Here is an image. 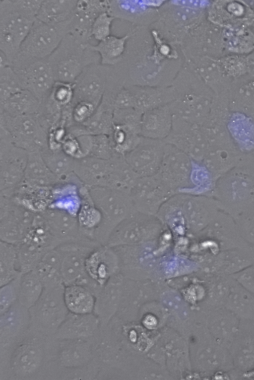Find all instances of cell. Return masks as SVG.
<instances>
[{
    "instance_id": "cell-10",
    "label": "cell",
    "mask_w": 254,
    "mask_h": 380,
    "mask_svg": "<svg viewBox=\"0 0 254 380\" xmlns=\"http://www.w3.org/2000/svg\"><path fill=\"white\" fill-rule=\"evenodd\" d=\"M97 244L90 241L79 240L64 243L57 247L62 255V280L66 286L83 285L86 279L89 278L86 270V260L98 246Z\"/></svg>"
},
{
    "instance_id": "cell-29",
    "label": "cell",
    "mask_w": 254,
    "mask_h": 380,
    "mask_svg": "<svg viewBox=\"0 0 254 380\" xmlns=\"http://www.w3.org/2000/svg\"><path fill=\"white\" fill-rule=\"evenodd\" d=\"M227 128L233 142L242 152H254V120L228 118Z\"/></svg>"
},
{
    "instance_id": "cell-43",
    "label": "cell",
    "mask_w": 254,
    "mask_h": 380,
    "mask_svg": "<svg viewBox=\"0 0 254 380\" xmlns=\"http://www.w3.org/2000/svg\"><path fill=\"white\" fill-rule=\"evenodd\" d=\"M233 218L241 237L251 246L254 245V214L242 215Z\"/></svg>"
},
{
    "instance_id": "cell-46",
    "label": "cell",
    "mask_w": 254,
    "mask_h": 380,
    "mask_svg": "<svg viewBox=\"0 0 254 380\" xmlns=\"http://www.w3.org/2000/svg\"><path fill=\"white\" fill-rule=\"evenodd\" d=\"M17 277L1 287L0 309L4 310L7 308L14 299L16 293L19 291L20 277Z\"/></svg>"
},
{
    "instance_id": "cell-9",
    "label": "cell",
    "mask_w": 254,
    "mask_h": 380,
    "mask_svg": "<svg viewBox=\"0 0 254 380\" xmlns=\"http://www.w3.org/2000/svg\"><path fill=\"white\" fill-rule=\"evenodd\" d=\"M36 215L12 198L0 196V241L18 244L31 228Z\"/></svg>"
},
{
    "instance_id": "cell-41",
    "label": "cell",
    "mask_w": 254,
    "mask_h": 380,
    "mask_svg": "<svg viewBox=\"0 0 254 380\" xmlns=\"http://www.w3.org/2000/svg\"><path fill=\"white\" fill-rule=\"evenodd\" d=\"M143 113L134 108L114 109V124L124 125L134 128L140 132V123Z\"/></svg>"
},
{
    "instance_id": "cell-19",
    "label": "cell",
    "mask_w": 254,
    "mask_h": 380,
    "mask_svg": "<svg viewBox=\"0 0 254 380\" xmlns=\"http://www.w3.org/2000/svg\"><path fill=\"white\" fill-rule=\"evenodd\" d=\"M129 93L131 107L142 113L169 104L176 98L174 87L126 85Z\"/></svg>"
},
{
    "instance_id": "cell-35",
    "label": "cell",
    "mask_w": 254,
    "mask_h": 380,
    "mask_svg": "<svg viewBox=\"0 0 254 380\" xmlns=\"http://www.w3.org/2000/svg\"><path fill=\"white\" fill-rule=\"evenodd\" d=\"M43 289L44 285L34 270L22 273L18 294L23 305L30 307L34 304L40 298Z\"/></svg>"
},
{
    "instance_id": "cell-7",
    "label": "cell",
    "mask_w": 254,
    "mask_h": 380,
    "mask_svg": "<svg viewBox=\"0 0 254 380\" xmlns=\"http://www.w3.org/2000/svg\"><path fill=\"white\" fill-rule=\"evenodd\" d=\"M36 19L12 10L6 0H0V51L11 66Z\"/></svg>"
},
{
    "instance_id": "cell-13",
    "label": "cell",
    "mask_w": 254,
    "mask_h": 380,
    "mask_svg": "<svg viewBox=\"0 0 254 380\" xmlns=\"http://www.w3.org/2000/svg\"><path fill=\"white\" fill-rule=\"evenodd\" d=\"M165 146L163 141L142 137L137 146L124 157L139 177L152 176L159 169Z\"/></svg>"
},
{
    "instance_id": "cell-3",
    "label": "cell",
    "mask_w": 254,
    "mask_h": 380,
    "mask_svg": "<svg viewBox=\"0 0 254 380\" xmlns=\"http://www.w3.org/2000/svg\"><path fill=\"white\" fill-rule=\"evenodd\" d=\"M68 33V20L51 25L36 19L11 67L21 68L34 61L48 59Z\"/></svg>"
},
{
    "instance_id": "cell-11",
    "label": "cell",
    "mask_w": 254,
    "mask_h": 380,
    "mask_svg": "<svg viewBox=\"0 0 254 380\" xmlns=\"http://www.w3.org/2000/svg\"><path fill=\"white\" fill-rule=\"evenodd\" d=\"M172 130L163 141L189 155L193 160L201 162L209 144L201 126L173 116Z\"/></svg>"
},
{
    "instance_id": "cell-38",
    "label": "cell",
    "mask_w": 254,
    "mask_h": 380,
    "mask_svg": "<svg viewBox=\"0 0 254 380\" xmlns=\"http://www.w3.org/2000/svg\"><path fill=\"white\" fill-rule=\"evenodd\" d=\"M115 154L109 136L89 135L87 156L110 159Z\"/></svg>"
},
{
    "instance_id": "cell-21",
    "label": "cell",
    "mask_w": 254,
    "mask_h": 380,
    "mask_svg": "<svg viewBox=\"0 0 254 380\" xmlns=\"http://www.w3.org/2000/svg\"><path fill=\"white\" fill-rule=\"evenodd\" d=\"M113 161L92 156L75 159L73 173L87 188L108 187Z\"/></svg>"
},
{
    "instance_id": "cell-28",
    "label": "cell",
    "mask_w": 254,
    "mask_h": 380,
    "mask_svg": "<svg viewBox=\"0 0 254 380\" xmlns=\"http://www.w3.org/2000/svg\"><path fill=\"white\" fill-rule=\"evenodd\" d=\"M62 255L56 247L46 252L33 270L44 287L63 283L61 274Z\"/></svg>"
},
{
    "instance_id": "cell-31",
    "label": "cell",
    "mask_w": 254,
    "mask_h": 380,
    "mask_svg": "<svg viewBox=\"0 0 254 380\" xmlns=\"http://www.w3.org/2000/svg\"><path fill=\"white\" fill-rule=\"evenodd\" d=\"M114 108L101 102L93 115L80 125L87 134L109 136L114 126Z\"/></svg>"
},
{
    "instance_id": "cell-39",
    "label": "cell",
    "mask_w": 254,
    "mask_h": 380,
    "mask_svg": "<svg viewBox=\"0 0 254 380\" xmlns=\"http://www.w3.org/2000/svg\"><path fill=\"white\" fill-rule=\"evenodd\" d=\"M62 327L64 335L78 336L88 334L93 329V317L86 314L71 317Z\"/></svg>"
},
{
    "instance_id": "cell-48",
    "label": "cell",
    "mask_w": 254,
    "mask_h": 380,
    "mask_svg": "<svg viewBox=\"0 0 254 380\" xmlns=\"http://www.w3.org/2000/svg\"><path fill=\"white\" fill-rule=\"evenodd\" d=\"M252 249H253V251L254 252V245L252 246Z\"/></svg>"
},
{
    "instance_id": "cell-32",
    "label": "cell",
    "mask_w": 254,
    "mask_h": 380,
    "mask_svg": "<svg viewBox=\"0 0 254 380\" xmlns=\"http://www.w3.org/2000/svg\"><path fill=\"white\" fill-rule=\"evenodd\" d=\"M40 152L48 168L61 181L73 173L76 159L66 154L62 148H48Z\"/></svg>"
},
{
    "instance_id": "cell-5",
    "label": "cell",
    "mask_w": 254,
    "mask_h": 380,
    "mask_svg": "<svg viewBox=\"0 0 254 380\" xmlns=\"http://www.w3.org/2000/svg\"><path fill=\"white\" fill-rule=\"evenodd\" d=\"M0 139L13 143L28 152L49 148V134L38 114L12 117L0 112Z\"/></svg>"
},
{
    "instance_id": "cell-40",
    "label": "cell",
    "mask_w": 254,
    "mask_h": 380,
    "mask_svg": "<svg viewBox=\"0 0 254 380\" xmlns=\"http://www.w3.org/2000/svg\"><path fill=\"white\" fill-rule=\"evenodd\" d=\"M74 95V83L56 81L48 97L64 109L71 104Z\"/></svg>"
},
{
    "instance_id": "cell-30",
    "label": "cell",
    "mask_w": 254,
    "mask_h": 380,
    "mask_svg": "<svg viewBox=\"0 0 254 380\" xmlns=\"http://www.w3.org/2000/svg\"><path fill=\"white\" fill-rule=\"evenodd\" d=\"M64 301L67 308L76 314H88L93 308V297L83 285L66 286L64 291Z\"/></svg>"
},
{
    "instance_id": "cell-34",
    "label": "cell",
    "mask_w": 254,
    "mask_h": 380,
    "mask_svg": "<svg viewBox=\"0 0 254 380\" xmlns=\"http://www.w3.org/2000/svg\"><path fill=\"white\" fill-rule=\"evenodd\" d=\"M22 274L17 265V252L15 244L0 241V286L10 282Z\"/></svg>"
},
{
    "instance_id": "cell-25",
    "label": "cell",
    "mask_w": 254,
    "mask_h": 380,
    "mask_svg": "<svg viewBox=\"0 0 254 380\" xmlns=\"http://www.w3.org/2000/svg\"><path fill=\"white\" fill-rule=\"evenodd\" d=\"M137 26L126 35L119 37L111 35L98 42L96 45L88 44L89 47L96 52L100 57V64L114 66L120 63L126 51L127 42L133 35Z\"/></svg>"
},
{
    "instance_id": "cell-20",
    "label": "cell",
    "mask_w": 254,
    "mask_h": 380,
    "mask_svg": "<svg viewBox=\"0 0 254 380\" xmlns=\"http://www.w3.org/2000/svg\"><path fill=\"white\" fill-rule=\"evenodd\" d=\"M52 235L60 245L72 241L86 240L81 235L77 217L66 212L48 208L40 214Z\"/></svg>"
},
{
    "instance_id": "cell-12",
    "label": "cell",
    "mask_w": 254,
    "mask_h": 380,
    "mask_svg": "<svg viewBox=\"0 0 254 380\" xmlns=\"http://www.w3.org/2000/svg\"><path fill=\"white\" fill-rule=\"evenodd\" d=\"M111 71V66L100 63L86 67L74 82L71 104L84 101L97 108L104 94Z\"/></svg>"
},
{
    "instance_id": "cell-14",
    "label": "cell",
    "mask_w": 254,
    "mask_h": 380,
    "mask_svg": "<svg viewBox=\"0 0 254 380\" xmlns=\"http://www.w3.org/2000/svg\"><path fill=\"white\" fill-rule=\"evenodd\" d=\"M166 0H109L107 12L115 18L130 21L138 27L151 25L158 19Z\"/></svg>"
},
{
    "instance_id": "cell-47",
    "label": "cell",
    "mask_w": 254,
    "mask_h": 380,
    "mask_svg": "<svg viewBox=\"0 0 254 380\" xmlns=\"http://www.w3.org/2000/svg\"><path fill=\"white\" fill-rule=\"evenodd\" d=\"M20 318L17 312L10 311L4 315L1 319V328L4 330L17 328L20 324Z\"/></svg>"
},
{
    "instance_id": "cell-1",
    "label": "cell",
    "mask_w": 254,
    "mask_h": 380,
    "mask_svg": "<svg viewBox=\"0 0 254 380\" xmlns=\"http://www.w3.org/2000/svg\"><path fill=\"white\" fill-rule=\"evenodd\" d=\"M214 198L233 218L254 214V152L245 154L234 168L216 181Z\"/></svg>"
},
{
    "instance_id": "cell-22",
    "label": "cell",
    "mask_w": 254,
    "mask_h": 380,
    "mask_svg": "<svg viewBox=\"0 0 254 380\" xmlns=\"http://www.w3.org/2000/svg\"><path fill=\"white\" fill-rule=\"evenodd\" d=\"M173 122L169 104L146 111L141 117L140 136L146 139L164 141L171 133Z\"/></svg>"
},
{
    "instance_id": "cell-17",
    "label": "cell",
    "mask_w": 254,
    "mask_h": 380,
    "mask_svg": "<svg viewBox=\"0 0 254 380\" xmlns=\"http://www.w3.org/2000/svg\"><path fill=\"white\" fill-rule=\"evenodd\" d=\"M193 160L187 154L165 144L162 160L157 172L163 182L179 184L191 176Z\"/></svg>"
},
{
    "instance_id": "cell-42",
    "label": "cell",
    "mask_w": 254,
    "mask_h": 380,
    "mask_svg": "<svg viewBox=\"0 0 254 380\" xmlns=\"http://www.w3.org/2000/svg\"><path fill=\"white\" fill-rule=\"evenodd\" d=\"M115 19L107 12L99 14L92 25L91 37L100 42L110 36L112 22Z\"/></svg>"
},
{
    "instance_id": "cell-2",
    "label": "cell",
    "mask_w": 254,
    "mask_h": 380,
    "mask_svg": "<svg viewBox=\"0 0 254 380\" xmlns=\"http://www.w3.org/2000/svg\"><path fill=\"white\" fill-rule=\"evenodd\" d=\"M88 44L82 43L69 34L64 36L48 58L56 81L74 83L86 67L100 63L99 55Z\"/></svg>"
},
{
    "instance_id": "cell-24",
    "label": "cell",
    "mask_w": 254,
    "mask_h": 380,
    "mask_svg": "<svg viewBox=\"0 0 254 380\" xmlns=\"http://www.w3.org/2000/svg\"><path fill=\"white\" fill-rule=\"evenodd\" d=\"M23 182L30 185L53 188L61 180L48 168L40 152H28Z\"/></svg>"
},
{
    "instance_id": "cell-27",
    "label": "cell",
    "mask_w": 254,
    "mask_h": 380,
    "mask_svg": "<svg viewBox=\"0 0 254 380\" xmlns=\"http://www.w3.org/2000/svg\"><path fill=\"white\" fill-rule=\"evenodd\" d=\"M40 107L41 102L31 92L22 89L0 103V112L12 117L33 115L39 113Z\"/></svg>"
},
{
    "instance_id": "cell-44",
    "label": "cell",
    "mask_w": 254,
    "mask_h": 380,
    "mask_svg": "<svg viewBox=\"0 0 254 380\" xmlns=\"http://www.w3.org/2000/svg\"><path fill=\"white\" fill-rule=\"evenodd\" d=\"M42 0H6L12 10L28 17L36 18Z\"/></svg>"
},
{
    "instance_id": "cell-6",
    "label": "cell",
    "mask_w": 254,
    "mask_h": 380,
    "mask_svg": "<svg viewBox=\"0 0 254 380\" xmlns=\"http://www.w3.org/2000/svg\"><path fill=\"white\" fill-rule=\"evenodd\" d=\"M193 0H169L160 7L158 20L151 25L166 40L179 46L195 28L197 11Z\"/></svg>"
},
{
    "instance_id": "cell-26",
    "label": "cell",
    "mask_w": 254,
    "mask_h": 380,
    "mask_svg": "<svg viewBox=\"0 0 254 380\" xmlns=\"http://www.w3.org/2000/svg\"><path fill=\"white\" fill-rule=\"evenodd\" d=\"M77 0H43L36 19L56 25L69 20L75 9Z\"/></svg>"
},
{
    "instance_id": "cell-36",
    "label": "cell",
    "mask_w": 254,
    "mask_h": 380,
    "mask_svg": "<svg viewBox=\"0 0 254 380\" xmlns=\"http://www.w3.org/2000/svg\"><path fill=\"white\" fill-rule=\"evenodd\" d=\"M41 356L36 346L26 344L19 347L14 353L12 365L16 372L28 374L32 372L39 366Z\"/></svg>"
},
{
    "instance_id": "cell-23",
    "label": "cell",
    "mask_w": 254,
    "mask_h": 380,
    "mask_svg": "<svg viewBox=\"0 0 254 380\" xmlns=\"http://www.w3.org/2000/svg\"><path fill=\"white\" fill-rule=\"evenodd\" d=\"M44 288L38 305L37 314L45 323L55 325L64 315V289L62 283Z\"/></svg>"
},
{
    "instance_id": "cell-4",
    "label": "cell",
    "mask_w": 254,
    "mask_h": 380,
    "mask_svg": "<svg viewBox=\"0 0 254 380\" xmlns=\"http://www.w3.org/2000/svg\"><path fill=\"white\" fill-rule=\"evenodd\" d=\"M193 73L183 64L172 83L176 98L169 105L173 117L201 126L209 115L208 104L193 83Z\"/></svg>"
},
{
    "instance_id": "cell-33",
    "label": "cell",
    "mask_w": 254,
    "mask_h": 380,
    "mask_svg": "<svg viewBox=\"0 0 254 380\" xmlns=\"http://www.w3.org/2000/svg\"><path fill=\"white\" fill-rule=\"evenodd\" d=\"M109 137L115 153L123 156L135 148L142 138L139 130L114 124Z\"/></svg>"
},
{
    "instance_id": "cell-37",
    "label": "cell",
    "mask_w": 254,
    "mask_h": 380,
    "mask_svg": "<svg viewBox=\"0 0 254 380\" xmlns=\"http://www.w3.org/2000/svg\"><path fill=\"white\" fill-rule=\"evenodd\" d=\"M22 89L20 79L11 66L0 68V103Z\"/></svg>"
},
{
    "instance_id": "cell-18",
    "label": "cell",
    "mask_w": 254,
    "mask_h": 380,
    "mask_svg": "<svg viewBox=\"0 0 254 380\" xmlns=\"http://www.w3.org/2000/svg\"><path fill=\"white\" fill-rule=\"evenodd\" d=\"M244 154L234 143L209 145L201 163L216 182L236 166Z\"/></svg>"
},
{
    "instance_id": "cell-8",
    "label": "cell",
    "mask_w": 254,
    "mask_h": 380,
    "mask_svg": "<svg viewBox=\"0 0 254 380\" xmlns=\"http://www.w3.org/2000/svg\"><path fill=\"white\" fill-rule=\"evenodd\" d=\"M28 156L26 150L0 139V196L12 197L23 183Z\"/></svg>"
},
{
    "instance_id": "cell-15",
    "label": "cell",
    "mask_w": 254,
    "mask_h": 380,
    "mask_svg": "<svg viewBox=\"0 0 254 380\" xmlns=\"http://www.w3.org/2000/svg\"><path fill=\"white\" fill-rule=\"evenodd\" d=\"M12 68L23 88L31 92L40 102L48 96L56 81L48 59L34 61L21 68Z\"/></svg>"
},
{
    "instance_id": "cell-16",
    "label": "cell",
    "mask_w": 254,
    "mask_h": 380,
    "mask_svg": "<svg viewBox=\"0 0 254 380\" xmlns=\"http://www.w3.org/2000/svg\"><path fill=\"white\" fill-rule=\"evenodd\" d=\"M109 0H77L75 9L68 21V34L79 41L88 43L91 37V29L96 17L107 12Z\"/></svg>"
},
{
    "instance_id": "cell-45",
    "label": "cell",
    "mask_w": 254,
    "mask_h": 380,
    "mask_svg": "<svg viewBox=\"0 0 254 380\" xmlns=\"http://www.w3.org/2000/svg\"><path fill=\"white\" fill-rule=\"evenodd\" d=\"M88 353L83 345L74 344L65 349L62 354L63 362L68 366H77L86 361Z\"/></svg>"
}]
</instances>
